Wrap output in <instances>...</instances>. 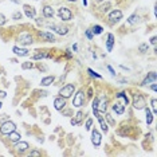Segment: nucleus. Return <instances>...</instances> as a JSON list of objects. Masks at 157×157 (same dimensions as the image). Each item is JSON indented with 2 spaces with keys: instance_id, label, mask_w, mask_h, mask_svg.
<instances>
[{
  "instance_id": "8",
  "label": "nucleus",
  "mask_w": 157,
  "mask_h": 157,
  "mask_svg": "<svg viewBox=\"0 0 157 157\" xmlns=\"http://www.w3.org/2000/svg\"><path fill=\"white\" fill-rule=\"evenodd\" d=\"M101 140H102V137H101V134H99V132L97 129H93L92 130V142L94 144V146L101 145Z\"/></svg>"
},
{
  "instance_id": "45",
  "label": "nucleus",
  "mask_w": 157,
  "mask_h": 157,
  "mask_svg": "<svg viewBox=\"0 0 157 157\" xmlns=\"http://www.w3.org/2000/svg\"><path fill=\"white\" fill-rule=\"evenodd\" d=\"M77 48H78V45H74L73 46V50H74V51H77Z\"/></svg>"
},
{
  "instance_id": "20",
  "label": "nucleus",
  "mask_w": 157,
  "mask_h": 157,
  "mask_svg": "<svg viewBox=\"0 0 157 157\" xmlns=\"http://www.w3.org/2000/svg\"><path fill=\"white\" fill-rule=\"evenodd\" d=\"M8 139L9 140H11V141H14V142H16V141H19V140H20L22 139V136H20V133H16V132H11V133H9L8 134Z\"/></svg>"
},
{
  "instance_id": "7",
  "label": "nucleus",
  "mask_w": 157,
  "mask_h": 157,
  "mask_svg": "<svg viewBox=\"0 0 157 157\" xmlns=\"http://www.w3.org/2000/svg\"><path fill=\"white\" fill-rule=\"evenodd\" d=\"M121 19H122V12L120 9H114V11H112L110 14H109V20H110L112 23H117Z\"/></svg>"
},
{
  "instance_id": "37",
  "label": "nucleus",
  "mask_w": 157,
  "mask_h": 157,
  "mask_svg": "<svg viewBox=\"0 0 157 157\" xmlns=\"http://www.w3.org/2000/svg\"><path fill=\"white\" fill-rule=\"evenodd\" d=\"M109 7H110V4H109V3H108V4L102 5V7H101V11H102V12H106V11H108V9H109Z\"/></svg>"
},
{
  "instance_id": "3",
  "label": "nucleus",
  "mask_w": 157,
  "mask_h": 157,
  "mask_svg": "<svg viewBox=\"0 0 157 157\" xmlns=\"http://www.w3.org/2000/svg\"><path fill=\"white\" fill-rule=\"evenodd\" d=\"M74 92H75L74 85H66V86H63L61 89L59 94H61V97H63V98H70V97L74 94Z\"/></svg>"
},
{
  "instance_id": "10",
  "label": "nucleus",
  "mask_w": 157,
  "mask_h": 157,
  "mask_svg": "<svg viewBox=\"0 0 157 157\" xmlns=\"http://www.w3.org/2000/svg\"><path fill=\"white\" fill-rule=\"evenodd\" d=\"M65 106H66V98H63V97H58V98H55L54 108L56 109V110H62Z\"/></svg>"
},
{
  "instance_id": "12",
  "label": "nucleus",
  "mask_w": 157,
  "mask_h": 157,
  "mask_svg": "<svg viewBox=\"0 0 157 157\" xmlns=\"http://www.w3.org/2000/svg\"><path fill=\"white\" fill-rule=\"evenodd\" d=\"M113 110H114L115 114H118V115L124 114V112H125V105H124V103H120V102H115L114 105H113Z\"/></svg>"
},
{
  "instance_id": "43",
  "label": "nucleus",
  "mask_w": 157,
  "mask_h": 157,
  "mask_svg": "<svg viewBox=\"0 0 157 157\" xmlns=\"http://www.w3.org/2000/svg\"><path fill=\"white\" fill-rule=\"evenodd\" d=\"M9 2L15 3V4H20V3H22V0H9Z\"/></svg>"
},
{
  "instance_id": "25",
  "label": "nucleus",
  "mask_w": 157,
  "mask_h": 157,
  "mask_svg": "<svg viewBox=\"0 0 157 157\" xmlns=\"http://www.w3.org/2000/svg\"><path fill=\"white\" fill-rule=\"evenodd\" d=\"M152 121H153V114H152V112H150L149 109H146V124L150 125V124H152Z\"/></svg>"
},
{
  "instance_id": "47",
  "label": "nucleus",
  "mask_w": 157,
  "mask_h": 157,
  "mask_svg": "<svg viewBox=\"0 0 157 157\" xmlns=\"http://www.w3.org/2000/svg\"><path fill=\"white\" fill-rule=\"evenodd\" d=\"M2 105H3V103H2V102H0V108H2Z\"/></svg>"
},
{
  "instance_id": "36",
  "label": "nucleus",
  "mask_w": 157,
  "mask_h": 157,
  "mask_svg": "<svg viewBox=\"0 0 157 157\" xmlns=\"http://www.w3.org/2000/svg\"><path fill=\"white\" fill-rule=\"evenodd\" d=\"M106 118H108V120H109V122H110L112 125H115V121H114V120H113V118H112V115H110V114H106Z\"/></svg>"
},
{
  "instance_id": "22",
  "label": "nucleus",
  "mask_w": 157,
  "mask_h": 157,
  "mask_svg": "<svg viewBox=\"0 0 157 157\" xmlns=\"http://www.w3.org/2000/svg\"><path fill=\"white\" fill-rule=\"evenodd\" d=\"M117 98L124 99V105H128V103H129V98H128V95H126V94H125L124 92L118 93V94H117Z\"/></svg>"
},
{
  "instance_id": "2",
  "label": "nucleus",
  "mask_w": 157,
  "mask_h": 157,
  "mask_svg": "<svg viewBox=\"0 0 157 157\" xmlns=\"http://www.w3.org/2000/svg\"><path fill=\"white\" fill-rule=\"evenodd\" d=\"M16 130V125L14 124L12 121H5L4 124L0 126V132H2V134H9L11 132Z\"/></svg>"
},
{
  "instance_id": "23",
  "label": "nucleus",
  "mask_w": 157,
  "mask_h": 157,
  "mask_svg": "<svg viewBox=\"0 0 157 157\" xmlns=\"http://www.w3.org/2000/svg\"><path fill=\"white\" fill-rule=\"evenodd\" d=\"M139 22H140V16H139V15H132V16H129V19H128V23H129V24L139 23Z\"/></svg>"
},
{
  "instance_id": "48",
  "label": "nucleus",
  "mask_w": 157,
  "mask_h": 157,
  "mask_svg": "<svg viewBox=\"0 0 157 157\" xmlns=\"http://www.w3.org/2000/svg\"><path fill=\"white\" fill-rule=\"evenodd\" d=\"M97 2H102V0H97Z\"/></svg>"
},
{
  "instance_id": "28",
  "label": "nucleus",
  "mask_w": 157,
  "mask_h": 157,
  "mask_svg": "<svg viewBox=\"0 0 157 157\" xmlns=\"http://www.w3.org/2000/svg\"><path fill=\"white\" fill-rule=\"evenodd\" d=\"M139 50L141 52H146L148 51V45H146V43H142V45L139 46Z\"/></svg>"
},
{
  "instance_id": "21",
  "label": "nucleus",
  "mask_w": 157,
  "mask_h": 157,
  "mask_svg": "<svg viewBox=\"0 0 157 157\" xmlns=\"http://www.w3.org/2000/svg\"><path fill=\"white\" fill-rule=\"evenodd\" d=\"M50 56H51V55H50L48 52H36L32 58L34 59H43V58H50Z\"/></svg>"
},
{
  "instance_id": "6",
  "label": "nucleus",
  "mask_w": 157,
  "mask_h": 157,
  "mask_svg": "<svg viewBox=\"0 0 157 157\" xmlns=\"http://www.w3.org/2000/svg\"><path fill=\"white\" fill-rule=\"evenodd\" d=\"M18 40H19V43L20 45H24V46H27V45H31L32 43V36L30 35V34H20L18 38Z\"/></svg>"
},
{
  "instance_id": "4",
  "label": "nucleus",
  "mask_w": 157,
  "mask_h": 157,
  "mask_svg": "<svg viewBox=\"0 0 157 157\" xmlns=\"http://www.w3.org/2000/svg\"><path fill=\"white\" fill-rule=\"evenodd\" d=\"M83 90H79L77 94L74 95V99H73V105L75 106V108H81V106L83 105L85 102V95H83Z\"/></svg>"
},
{
  "instance_id": "42",
  "label": "nucleus",
  "mask_w": 157,
  "mask_h": 157,
  "mask_svg": "<svg viewBox=\"0 0 157 157\" xmlns=\"http://www.w3.org/2000/svg\"><path fill=\"white\" fill-rule=\"evenodd\" d=\"M150 89H152V90H153V92H156V90H157V86H156V82H153V83H152V86H150Z\"/></svg>"
},
{
  "instance_id": "5",
  "label": "nucleus",
  "mask_w": 157,
  "mask_h": 157,
  "mask_svg": "<svg viewBox=\"0 0 157 157\" xmlns=\"http://www.w3.org/2000/svg\"><path fill=\"white\" fill-rule=\"evenodd\" d=\"M58 15H59V18H61L62 20H65V22L70 20L71 16H73L71 11L68 8H66V7H61V8H59L58 9Z\"/></svg>"
},
{
  "instance_id": "40",
  "label": "nucleus",
  "mask_w": 157,
  "mask_h": 157,
  "mask_svg": "<svg viewBox=\"0 0 157 157\" xmlns=\"http://www.w3.org/2000/svg\"><path fill=\"white\" fill-rule=\"evenodd\" d=\"M108 70H109V71H110V73H112V75H115V71L113 70V67H112V66H108Z\"/></svg>"
},
{
  "instance_id": "18",
  "label": "nucleus",
  "mask_w": 157,
  "mask_h": 157,
  "mask_svg": "<svg viewBox=\"0 0 157 157\" xmlns=\"http://www.w3.org/2000/svg\"><path fill=\"white\" fill-rule=\"evenodd\" d=\"M43 15H45L46 18H52L54 16V9H52V7L46 5V7L43 8Z\"/></svg>"
},
{
  "instance_id": "26",
  "label": "nucleus",
  "mask_w": 157,
  "mask_h": 157,
  "mask_svg": "<svg viewBox=\"0 0 157 157\" xmlns=\"http://www.w3.org/2000/svg\"><path fill=\"white\" fill-rule=\"evenodd\" d=\"M102 30H103V28H102L101 26H98V24H95V26L93 27L92 32H93V34H95V35H99V34L102 32Z\"/></svg>"
},
{
  "instance_id": "27",
  "label": "nucleus",
  "mask_w": 157,
  "mask_h": 157,
  "mask_svg": "<svg viewBox=\"0 0 157 157\" xmlns=\"http://www.w3.org/2000/svg\"><path fill=\"white\" fill-rule=\"evenodd\" d=\"M32 67H34L32 62H24V63L22 65V68H23V70H28V68H32Z\"/></svg>"
},
{
  "instance_id": "31",
  "label": "nucleus",
  "mask_w": 157,
  "mask_h": 157,
  "mask_svg": "<svg viewBox=\"0 0 157 157\" xmlns=\"http://www.w3.org/2000/svg\"><path fill=\"white\" fill-rule=\"evenodd\" d=\"M5 23H7V19L3 14H0V26H4Z\"/></svg>"
},
{
  "instance_id": "16",
  "label": "nucleus",
  "mask_w": 157,
  "mask_h": 157,
  "mask_svg": "<svg viewBox=\"0 0 157 157\" xmlns=\"http://www.w3.org/2000/svg\"><path fill=\"white\" fill-rule=\"evenodd\" d=\"M113 45H114V35L108 34V39H106V48H108V51L113 50Z\"/></svg>"
},
{
  "instance_id": "41",
  "label": "nucleus",
  "mask_w": 157,
  "mask_h": 157,
  "mask_svg": "<svg viewBox=\"0 0 157 157\" xmlns=\"http://www.w3.org/2000/svg\"><path fill=\"white\" fill-rule=\"evenodd\" d=\"M30 156H40V153H39V152H36V150H34V152H31V153H30Z\"/></svg>"
},
{
  "instance_id": "46",
  "label": "nucleus",
  "mask_w": 157,
  "mask_h": 157,
  "mask_svg": "<svg viewBox=\"0 0 157 157\" xmlns=\"http://www.w3.org/2000/svg\"><path fill=\"white\" fill-rule=\"evenodd\" d=\"M68 2H77V0H68Z\"/></svg>"
},
{
  "instance_id": "35",
  "label": "nucleus",
  "mask_w": 157,
  "mask_h": 157,
  "mask_svg": "<svg viewBox=\"0 0 157 157\" xmlns=\"http://www.w3.org/2000/svg\"><path fill=\"white\" fill-rule=\"evenodd\" d=\"M98 101H99V98H95V99H94V102H93V110H95V109L98 108Z\"/></svg>"
},
{
  "instance_id": "9",
  "label": "nucleus",
  "mask_w": 157,
  "mask_h": 157,
  "mask_svg": "<svg viewBox=\"0 0 157 157\" xmlns=\"http://www.w3.org/2000/svg\"><path fill=\"white\" fill-rule=\"evenodd\" d=\"M23 8H24V14L27 15V18H30V19H34V18H35L36 11H35V8H34L32 5L24 4V5H23Z\"/></svg>"
},
{
  "instance_id": "38",
  "label": "nucleus",
  "mask_w": 157,
  "mask_h": 157,
  "mask_svg": "<svg viewBox=\"0 0 157 157\" xmlns=\"http://www.w3.org/2000/svg\"><path fill=\"white\" fill-rule=\"evenodd\" d=\"M86 36L89 38V39H93V32H92V30H87V31H86Z\"/></svg>"
},
{
  "instance_id": "19",
  "label": "nucleus",
  "mask_w": 157,
  "mask_h": 157,
  "mask_svg": "<svg viewBox=\"0 0 157 157\" xmlns=\"http://www.w3.org/2000/svg\"><path fill=\"white\" fill-rule=\"evenodd\" d=\"M54 79H55V78L52 77V75H48V77L43 78L42 82H40V85H42V86H48V85H51L52 82H54Z\"/></svg>"
},
{
  "instance_id": "32",
  "label": "nucleus",
  "mask_w": 157,
  "mask_h": 157,
  "mask_svg": "<svg viewBox=\"0 0 157 157\" xmlns=\"http://www.w3.org/2000/svg\"><path fill=\"white\" fill-rule=\"evenodd\" d=\"M92 125H93V120H92V118H89V120L86 121V130L92 129Z\"/></svg>"
},
{
  "instance_id": "39",
  "label": "nucleus",
  "mask_w": 157,
  "mask_h": 157,
  "mask_svg": "<svg viewBox=\"0 0 157 157\" xmlns=\"http://www.w3.org/2000/svg\"><path fill=\"white\" fill-rule=\"evenodd\" d=\"M150 43H152L153 46H156V43H157V39H156V36H153L152 39H150Z\"/></svg>"
},
{
  "instance_id": "17",
  "label": "nucleus",
  "mask_w": 157,
  "mask_h": 157,
  "mask_svg": "<svg viewBox=\"0 0 157 157\" xmlns=\"http://www.w3.org/2000/svg\"><path fill=\"white\" fill-rule=\"evenodd\" d=\"M51 30H55V32L61 34V35H66L68 32V30L66 27H61V26H56V24H52L51 26Z\"/></svg>"
},
{
  "instance_id": "14",
  "label": "nucleus",
  "mask_w": 157,
  "mask_h": 157,
  "mask_svg": "<svg viewBox=\"0 0 157 157\" xmlns=\"http://www.w3.org/2000/svg\"><path fill=\"white\" fill-rule=\"evenodd\" d=\"M39 36L42 38L43 40H46V42H55V36L52 35L51 32H39Z\"/></svg>"
},
{
  "instance_id": "1",
  "label": "nucleus",
  "mask_w": 157,
  "mask_h": 157,
  "mask_svg": "<svg viewBox=\"0 0 157 157\" xmlns=\"http://www.w3.org/2000/svg\"><path fill=\"white\" fill-rule=\"evenodd\" d=\"M133 106L137 109V110H142V109H145L146 108L145 98H144L141 94H134V97H133Z\"/></svg>"
},
{
  "instance_id": "30",
  "label": "nucleus",
  "mask_w": 157,
  "mask_h": 157,
  "mask_svg": "<svg viewBox=\"0 0 157 157\" xmlns=\"http://www.w3.org/2000/svg\"><path fill=\"white\" fill-rule=\"evenodd\" d=\"M12 19H14V20H19V19H22V14L20 12H14V15H12Z\"/></svg>"
},
{
  "instance_id": "44",
  "label": "nucleus",
  "mask_w": 157,
  "mask_h": 157,
  "mask_svg": "<svg viewBox=\"0 0 157 157\" xmlns=\"http://www.w3.org/2000/svg\"><path fill=\"white\" fill-rule=\"evenodd\" d=\"M5 95H7V94H5V92H0V98H4Z\"/></svg>"
},
{
  "instance_id": "34",
  "label": "nucleus",
  "mask_w": 157,
  "mask_h": 157,
  "mask_svg": "<svg viewBox=\"0 0 157 157\" xmlns=\"http://www.w3.org/2000/svg\"><path fill=\"white\" fill-rule=\"evenodd\" d=\"M87 71H89V74L92 75V77H95V78H101V75H99V74H97V73H94V71L92 70V68H89V70H87Z\"/></svg>"
},
{
  "instance_id": "29",
  "label": "nucleus",
  "mask_w": 157,
  "mask_h": 157,
  "mask_svg": "<svg viewBox=\"0 0 157 157\" xmlns=\"http://www.w3.org/2000/svg\"><path fill=\"white\" fill-rule=\"evenodd\" d=\"M82 115H83V113H82V112H78V113H77V118L74 120V121H75V124H79V122L82 121Z\"/></svg>"
},
{
  "instance_id": "15",
  "label": "nucleus",
  "mask_w": 157,
  "mask_h": 157,
  "mask_svg": "<svg viewBox=\"0 0 157 157\" xmlns=\"http://www.w3.org/2000/svg\"><path fill=\"white\" fill-rule=\"evenodd\" d=\"M156 78H157V75H156L155 71H153V73H149V75L145 78V79H144V82L141 83V85H142V86H145V85H148V83L156 82Z\"/></svg>"
},
{
  "instance_id": "33",
  "label": "nucleus",
  "mask_w": 157,
  "mask_h": 157,
  "mask_svg": "<svg viewBox=\"0 0 157 157\" xmlns=\"http://www.w3.org/2000/svg\"><path fill=\"white\" fill-rule=\"evenodd\" d=\"M152 106H153V113H157V101L156 99H152Z\"/></svg>"
},
{
  "instance_id": "24",
  "label": "nucleus",
  "mask_w": 157,
  "mask_h": 157,
  "mask_svg": "<svg viewBox=\"0 0 157 157\" xmlns=\"http://www.w3.org/2000/svg\"><path fill=\"white\" fill-rule=\"evenodd\" d=\"M98 112H105L106 110V99H102L101 102L98 101V108H97Z\"/></svg>"
},
{
  "instance_id": "13",
  "label": "nucleus",
  "mask_w": 157,
  "mask_h": 157,
  "mask_svg": "<svg viewBox=\"0 0 157 157\" xmlns=\"http://www.w3.org/2000/svg\"><path fill=\"white\" fill-rule=\"evenodd\" d=\"M15 148H16V150H18L19 153H23V152H26V150L28 149V144L19 140V141H16V145H15Z\"/></svg>"
},
{
  "instance_id": "11",
  "label": "nucleus",
  "mask_w": 157,
  "mask_h": 157,
  "mask_svg": "<svg viewBox=\"0 0 157 157\" xmlns=\"http://www.w3.org/2000/svg\"><path fill=\"white\" fill-rule=\"evenodd\" d=\"M12 51H14V54L18 56H27L30 54V51H28L27 48H22V47H18V46H15L14 48H12Z\"/></svg>"
}]
</instances>
